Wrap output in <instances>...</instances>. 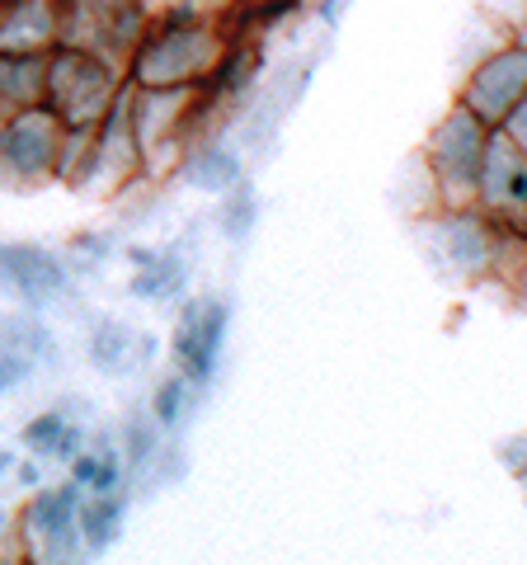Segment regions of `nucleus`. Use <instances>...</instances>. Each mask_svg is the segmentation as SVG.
<instances>
[{"mask_svg":"<svg viewBox=\"0 0 527 565\" xmlns=\"http://www.w3.org/2000/svg\"><path fill=\"white\" fill-rule=\"evenodd\" d=\"M147 24H151L147 0H62V39L57 43L95 47L104 57L128 66Z\"/></svg>","mask_w":527,"mask_h":565,"instance_id":"obj_5","label":"nucleus"},{"mask_svg":"<svg viewBox=\"0 0 527 565\" xmlns=\"http://www.w3.org/2000/svg\"><path fill=\"white\" fill-rule=\"evenodd\" d=\"M155 349L151 334L132 330L128 321H114V316H99V321L90 326V359L99 373H128L137 353Z\"/></svg>","mask_w":527,"mask_h":565,"instance_id":"obj_15","label":"nucleus"},{"mask_svg":"<svg viewBox=\"0 0 527 565\" xmlns=\"http://www.w3.org/2000/svg\"><path fill=\"white\" fill-rule=\"evenodd\" d=\"M518 486H523V490H527V481H518Z\"/></svg>","mask_w":527,"mask_h":565,"instance_id":"obj_33","label":"nucleus"},{"mask_svg":"<svg viewBox=\"0 0 527 565\" xmlns=\"http://www.w3.org/2000/svg\"><path fill=\"white\" fill-rule=\"evenodd\" d=\"M85 448V429H80V424H66V434H62V444H57V452H52V462H72V457Z\"/></svg>","mask_w":527,"mask_h":565,"instance_id":"obj_28","label":"nucleus"},{"mask_svg":"<svg viewBox=\"0 0 527 565\" xmlns=\"http://www.w3.org/2000/svg\"><path fill=\"white\" fill-rule=\"evenodd\" d=\"M10 471H14V452H10V448H0V481H6Z\"/></svg>","mask_w":527,"mask_h":565,"instance_id":"obj_31","label":"nucleus"},{"mask_svg":"<svg viewBox=\"0 0 527 565\" xmlns=\"http://www.w3.org/2000/svg\"><path fill=\"white\" fill-rule=\"evenodd\" d=\"M429 232H433L438 259H443L452 274L476 282V278L499 269L504 232H499V217H490L485 207H438Z\"/></svg>","mask_w":527,"mask_h":565,"instance_id":"obj_7","label":"nucleus"},{"mask_svg":"<svg viewBox=\"0 0 527 565\" xmlns=\"http://www.w3.org/2000/svg\"><path fill=\"white\" fill-rule=\"evenodd\" d=\"M0 349L24 353L33 363H57V340H52V330L39 316H6L0 321Z\"/></svg>","mask_w":527,"mask_h":565,"instance_id":"obj_18","label":"nucleus"},{"mask_svg":"<svg viewBox=\"0 0 527 565\" xmlns=\"http://www.w3.org/2000/svg\"><path fill=\"white\" fill-rule=\"evenodd\" d=\"M33 359H24V353H10V349H0V396L14 392V386H24L33 377Z\"/></svg>","mask_w":527,"mask_h":565,"instance_id":"obj_23","label":"nucleus"},{"mask_svg":"<svg viewBox=\"0 0 527 565\" xmlns=\"http://www.w3.org/2000/svg\"><path fill=\"white\" fill-rule=\"evenodd\" d=\"M72 255L76 259H109L114 245H109V236H104V232H76L72 236Z\"/></svg>","mask_w":527,"mask_h":565,"instance_id":"obj_26","label":"nucleus"},{"mask_svg":"<svg viewBox=\"0 0 527 565\" xmlns=\"http://www.w3.org/2000/svg\"><path fill=\"white\" fill-rule=\"evenodd\" d=\"M80 500L85 490L76 481H62V486H39L29 494V504L20 509V542L43 552V546L62 542L76 533V514H80Z\"/></svg>","mask_w":527,"mask_h":565,"instance_id":"obj_11","label":"nucleus"},{"mask_svg":"<svg viewBox=\"0 0 527 565\" xmlns=\"http://www.w3.org/2000/svg\"><path fill=\"white\" fill-rule=\"evenodd\" d=\"M122 519H128V494H90L80 500V514H76V533L85 552H104L114 546V537L122 533Z\"/></svg>","mask_w":527,"mask_h":565,"instance_id":"obj_17","label":"nucleus"},{"mask_svg":"<svg viewBox=\"0 0 527 565\" xmlns=\"http://www.w3.org/2000/svg\"><path fill=\"white\" fill-rule=\"evenodd\" d=\"M508 39H514V43H523V47H527V0L518 6V14H514V20H508Z\"/></svg>","mask_w":527,"mask_h":565,"instance_id":"obj_30","label":"nucleus"},{"mask_svg":"<svg viewBox=\"0 0 527 565\" xmlns=\"http://www.w3.org/2000/svg\"><path fill=\"white\" fill-rule=\"evenodd\" d=\"M14 476H20V486L39 490V486H43V467H39V457H29V462H14Z\"/></svg>","mask_w":527,"mask_h":565,"instance_id":"obj_29","label":"nucleus"},{"mask_svg":"<svg viewBox=\"0 0 527 565\" xmlns=\"http://www.w3.org/2000/svg\"><path fill=\"white\" fill-rule=\"evenodd\" d=\"M66 419L62 411H43V415H33L24 429H20V448L29 452V457H39V462H52V452H57V444H62V434H66Z\"/></svg>","mask_w":527,"mask_h":565,"instance_id":"obj_21","label":"nucleus"},{"mask_svg":"<svg viewBox=\"0 0 527 565\" xmlns=\"http://www.w3.org/2000/svg\"><path fill=\"white\" fill-rule=\"evenodd\" d=\"M476 207H485L490 217H499V222H523L527 217V156L499 128L485 141Z\"/></svg>","mask_w":527,"mask_h":565,"instance_id":"obj_10","label":"nucleus"},{"mask_svg":"<svg viewBox=\"0 0 527 565\" xmlns=\"http://www.w3.org/2000/svg\"><path fill=\"white\" fill-rule=\"evenodd\" d=\"M193 392H198V386H193V382L180 373V367H174V373L151 392V405H147L151 419L161 424V429H180V419H184V411H189V396H193Z\"/></svg>","mask_w":527,"mask_h":565,"instance_id":"obj_20","label":"nucleus"},{"mask_svg":"<svg viewBox=\"0 0 527 565\" xmlns=\"http://www.w3.org/2000/svg\"><path fill=\"white\" fill-rule=\"evenodd\" d=\"M62 137H66V122L47 104L6 114L0 118V184H10V189L57 184Z\"/></svg>","mask_w":527,"mask_h":565,"instance_id":"obj_4","label":"nucleus"},{"mask_svg":"<svg viewBox=\"0 0 527 565\" xmlns=\"http://www.w3.org/2000/svg\"><path fill=\"white\" fill-rule=\"evenodd\" d=\"M226 43H232V29L217 14H203L193 6L151 10L142 43L128 57V81L132 85H203L213 76Z\"/></svg>","mask_w":527,"mask_h":565,"instance_id":"obj_1","label":"nucleus"},{"mask_svg":"<svg viewBox=\"0 0 527 565\" xmlns=\"http://www.w3.org/2000/svg\"><path fill=\"white\" fill-rule=\"evenodd\" d=\"M490 122L476 118L462 99H452L438 122L424 137V174L433 189V207H476V184H481V161H485V141Z\"/></svg>","mask_w":527,"mask_h":565,"instance_id":"obj_2","label":"nucleus"},{"mask_svg":"<svg viewBox=\"0 0 527 565\" xmlns=\"http://www.w3.org/2000/svg\"><path fill=\"white\" fill-rule=\"evenodd\" d=\"M155 434H161V424L151 419V411L137 415V419H128V429H122V438H118L128 471H142L147 462H155Z\"/></svg>","mask_w":527,"mask_h":565,"instance_id":"obj_22","label":"nucleus"},{"mask_svg":"<svg viewBox=\"0 0 527 565\" xmlns=\"http://www.w3.org/2000/svg\"><path fill=\"white\" fill-rule=\"evenodd\" d=\"M499 132L508 137V141H514V147L527 156V95L514 104V114H508L504 122H499Z\"/></svg>","mask_w":527,"mask_h":565,"instance_id":"obj_27","label":"nucleus"},{"mask_svg":"<svg viewBox=\"0 0 527 565\" xmlns=\"http://www.w3.org/2000/svg\"><path fill=\"white\" fill-rule=\"evenodd\" d=\"M99 476V448H80L72 462H66V481H76L80 490H90Z\"/></svg>","mask_w":527,"mask_h":565,"instance_id":"obj_25","label":"nucleus"},{"mask_svg":"<svg viewBox=\"0 0 527 565\" xmlns=\"http://www.w3.org/2000/svg\"><path fill=\"white\" fill-rule=\"evenodd\" d=\"M128 85V66L95 47L57 43L47 47V109L66 128H95Z\"/></svg>","mask_w":527,"mask_h":565,"instance_id":"obj_3","label":"nucleus"},{"mask_svg":"<svg viewBox=\"0 0 527 565\" xmlns=\"http://www.w3.org/2000/svg\"><path fill=\"white\" fill-rule=\"evenodd\" d=\"M226 326H232V307L222 297H189L180 307V321L170 334V359L193 386H207L217 377Z\"/></svg>","mask_w":527,"mask_h":565,"instance_id":"obj_8","label":"nucleus"},{"mask_svg":"<svg viewBox=\"0 0 527 565\" xmlns=\"http://www.w3.org/2000/svg\"><path fill=\"white\" fill-rule=\"evenodd\" d=\"M499 462L514 481H527V434H508L499 444Z\"/></svg>","mask_w":527,"mask_h":565,"instance_id":"obj_24","label":"nucleus"},{"mask_svg":"<svg viewBox=\"0 0 527 565\" xmlns=\"http://www.w3.org/2000/svg\"><path fill=\"white\" fill-rule=\"evenodd\" d=\"M523 95H527V47L514 43L508 33H504V43L485 47L471 62V71L462 76V90H456V99L476 118H485L490 128H499Z\"/></svg>","mask_w":527,"mask_h":565,"instance_id":"obj_6","label":"nucleus"},{"mask_svg":"<svg viewBox=\"0 0 527 565\" xmlns=\"http://www.w3.org/2000/svg\"><path fill=\"white\" fill-rule=\"evenodd\" d=\"M180 180L189 189H198V193H222L226 189H236L245 180V161H240V151L232 147V141H222V137H203V141H193V147L184 151V161H180Z\"/></svg>","mask_w":527,"mask_h":565,"instance_id":"obj_13","label":"nucleus"},{"mask_svg":"<svg viewBox=\"0 0 527 565\" xmlns=\"http://www.w3.org/2000/svg\"><path fill=\"white\" fill-rule=\"evenodd\" d=\"M151 10H170V6H189V0H147Z\"/></svg>","mask_w":527,"mask_h":565,"instance_id":"obj_32","label":"nucleus"},{"mask_svg":"<svg viewBox=\"0 0 527 565\" xmlns=\"http://www.w3.org/2000/svg\"><path fill=\"white\" fill-rule=\"evenodd\" d=\"M47 104V52H0V118Z\"/></svg>","mask_w":527,"mask_h":565,"instance_id":"obj_14","label":"nucleus"},{"mask_svg":"<svg viewBox=\"0 0 527 565\" xmlns=\"http://www.w3.org/2000/svg\"><path fill=\"white\" fill-rule=\"evenodd\" d=\"M62 39V0H0V52H47Z\"/></svg>","mask_w":527,"mask_h":565,"instance_id":"obj_12","label":"nucleus"},{"mask_svg":"<svg viewBox=\"0 0 527 565\" xmlns=\"http://www.w3.org/2000/svg\"><path fill=\"white\" fill-rule=\"evenodd\" d=\"M0 292H10L20 307L43 311L57 297L72 292V269L57 250L33 241H6L0 245Z\"/></svg>","mask_w":527,"mask_h":565,"instance_id":"obj_9","label":"nucleus"},{"mask_svg":"<svg viewBox=\"0 0 527 565\" xmlns=\"http://www.w3.org/2000/svg\"><path fill=\"white\" fill-rule=\"evenodd\" d=\"M255 222H259V193L250 180H240L236 189H226L222 193V203H217V232L226 241H245L255 232Z\"/></svg>","mask_w":527,"mask_h":565,"instance_id":"obj_19","label":"nucleus"},{"mask_svg":"<svg viewBox=\"0 0 527 565\" xmlns=\"http://www.w3.org/2000/svg\"><path fill=\"white\" fill-rule=\"evenodd\" d=\"M189 288V264L174 250H155L151 264H137L128 278V292L142 297V302H180Z\"/></svg>","mask_w":527,"mask_h":565,"instance_id":"obj_16","label":"nucleus"}]
</instances>
